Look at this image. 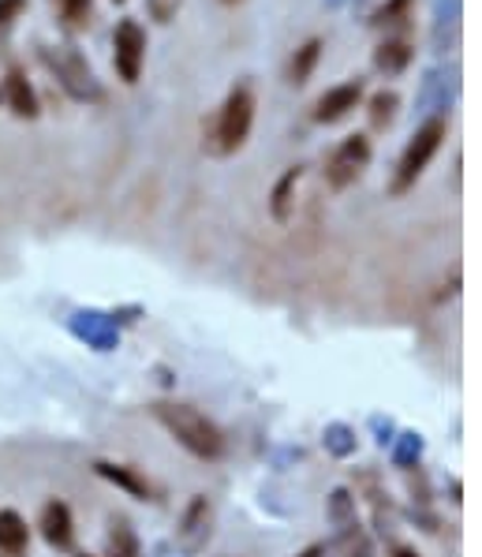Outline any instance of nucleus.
<instances>
[{
    "label": "nucleus",
    "instance_id": "f257e3e1",
    "mask_svg": "<svg viewBox=\"0 0 482 557\" xmlns=\"http://www.w3.org/2000/svg\"><path fill=\"white\" fill-rule=\"evenodd\" d=\"M150 412H154L157 423L165 427L168 434H173L176 442L191 453V457H199V460L225 457V434L217 430L214 419H206L199 408H191V404H176V401H157Z\"/></svg>",
    "mask_w": 482,
    "mask_h": 557
},
{
    "label": "nucleus",
    "instance_id": "f03ea898",
    "mask_svg": "<svg viewBox=\"0 0 482 557\" xmlns=\"http://www.w3.org/2000/svg\"><path fill=\"white\" fill-rule=\"evenodd\" d=\"M251 124H255V90H251V83H236L225 94L217 116L210 121L206 150L217 157H228V154H236V150H243V142H248V135H251Z\"/></svg>",
    "mask_w": 482,
    "mask_h": 557
},
{
    "label": "nucleus",
    "instance_id": "7ed1b4c3",
    "mask_svg": "<svg viewBox=\"0 0 482 557\" xmlns=\"http://www.w3.org/2000/svg\"><path fill=\"white\" fill-rule=\"evenodd\" d=\"M38 56L49 67L56 87L72 101H83V105L105 101V87H101L94 67H90V61L75 46H38Z\"/></svg>",
    "mask_w": 482,
    "mask_h": 557
},
{
    "label": "nucleus",
    "instance_id": "20e7f679",
    "mask_svg": "<svg viewBox=\"0 0 482 557\" xmlns=\"http://www.w3.org/2000/svg\"><path fill=\"white\" fill-rule=\"evenodd\" d=\"M445 131H449L445 116H430V121H422V128H419L416 135H411V142L404 147L401 162H396L393 183H389V195L401 199V195H408V191L416 188L419 176L427 173V165L434 162V154L442 150Z\"/></svg>",
    "mask_w": 482,
    "mask_h": 557
},
{
    "label": "nucleus",
    "instance_id": "39448f33",
    "mask_svg": "<svg viewBox=\"0 0 482 557\" xmlns=\"http://www.w3.org/2000/svg\"><path fill=\"white\" fill-rule=\"evenodd\" d=\"M142 64H147V30H142L139 20L124 15L113 30V67L120 83L135 87L142 79Z\"/></svg>",
    "mask_w": 482,
    "mask_h": 557
},
{
    "label": "nucleus",
    "instance_id": "423d86ee",
    "mask_svg": "<svg viewBox=\"0 0 482 557\" xmlns=\"http://www.w3.org/2000/svg\"><path fill=\"white\" fill-rule=\"evenodd\" d=\"M367 165H370V139L355 131V135L341 139L333 150H329V157H326V183L333 191L352 188Z\"/></svg>",
    "mask_w": 482,
    "mask_h": 557
},
{
    "label": "nucleus",
    "instance_id": "0eeeda50",
    "mask_svg": "<svg viewBox=\"0 0 482 557\" xmlns=\"http://www.w3.org/2000/svg\"><path fill=\"white\" fill-rule=\"evenodd\" d=\"M67 329H72V337H79L87 349L94 352H116L120 349V326H116L113 311H75L72 318H67Z\"/></svg>",
    "mask_w": 482,
    "mask_h": 557
},
{
    "label": "nucleus",
    "instance_id": "6e6552de",
    "mask_svg": "<svg viewBox=\"0 0 482 557\" xmlns=\"http://www.w3.org/2000/svg\"><path fill=\"white\" fill-rule=\"evenodd\" d=\"M210 535H214V505L206 502V497H191V505L183 509L180 517V528H176V539L173 543L180 546L183 557H194L206 550Z\"/></svg>",
    "mask_w": 482,
    "mask_h": 557
},
{
    "label": "nucleus",
    "instance_id": "1a4fd4ad",
    "mask_svg": "<svg viewBox=\"0 0 482 557\" xmlns=\"http://www.w3.org/2000/svg\"><path fill=\"white\" fill-rule=\"evenodd\" d=\"M363 94H367V83L355 75L348 83H337V87H329L326 94L315 101V121L318 124H341L344 116H352L355 109H359Z\"/></svg>",
    "mask_w": 482,
    "mask_h": 557
},
{
    "label": "nucleus",
    "instance_id": "9d476101",
    "mask_svg": "<svg viewBox=\"0 0 482 557\" xmlns=\"http://www.w3.org/2000/svg\"><path fill=\"white\" fill-rule=\"evenodd\" d=\"M0 101L12 109L20 121H38L41 116V101H38V90L30 87L27 72L20 64H12L4 72V87H0Z\"/></svg>",
    "mask_w": 482,
    "mask_h": 557
},
{
    "label": "nucleus",
    "instance_id": "9b49d317",
    "mask_svg": "<svg viewBox=\"0 0 482 557\" xmlns=\"http://www.w3.org/2000/svg\"><path fill=\"white\" fill-rule=\"evenodd\" d=\"M41 539H46L53 550H72L75 546V524H72V509L61 502V497H53V502L41 509Z\"/></svg>",
    "mask_w": 482,
    "mask_h": 557
},
{
    "label": "nucleus",
    "instance_id": "f8f14e48",
    "mask_svg": "<svg viewBox=\"0 0 482 557\" xmlns=\"http://www.w3.org/2000/svg\"><path fill=\"white\" fill-rule=\"evenodd\" d=\"M303 180V165H292L281 173V180L274 183V191H269V214H274V221L289 225L292 221V210H295V188H300Z\"/></svg>",
    "mask_w": 482,
    "mask_h": 557
},
{
    "label": "nucleus",
    "instance_id": "ddd939ff",
    "mask_svg": "<svg viewBox=\"0 0 482 557\" xmlns=\"http://www.w3.org/2000/svg\"><path fill=\"white\" fill-rule=\"evenodd\" d=\"M411 61H416V49H411L408 34H393L375 49V67L382 75H401Z\"/></svg>",
    "mask_w": 482,
    "mask_h": 557
},
{
    "label": "nucleus",
    "instance_id": "4468645a",
    "mask_svg": "<svg viewBox=\"0 0 482 557\" xmlns=\"http://www.w3.org/2000/svg\"><path fill=\"white\" fill-rule=\"evenodd\" d=\"M94 471L105 483H113V486H120L124 494H131V497H139V502H147L150 497V483L139 476L135 468H128V464H113V460H98L94 464Z\"/></svg>",
    "mask_w": 482,
    "mask_h": 557
},
{
    "label": "nucleus",
    "instance_id": "2eb2a0df",
    "mask_svg": "<svg viewBox=\"0 0 482 557\" xmlns=\"http://www.w3.org/2000/svg\"><path fill=\"white\" fill-rule=\"evenodd\" d=\"M30 546V528L15 509H0V554L23 557Z\"/></svg>",
    "mask_w": 482,
    "mask_h": 557
},
{
    "label": "nucleus",
    "instance_id": "dca6fc26",
    "mask_svg": "<svg viewBox=\"0 0 482 557\" xmlns=\"http://www.w3.org/2000/svg\"><path fill=\"white\" fill-rule=\"evenodd\" d=\"M53 12L64 34H83L94 23V0H53Z\"/></svg>",
    "mask_w": 482,
    "mask_h": 557
},
{
    "label": "nucleus",
    "instance_id": "f3484780",
    "mask_svg": "<svg viewBox=\"0 0 482 557\" xmlns=\"http://www.w3.org/2000/svg\"><path fill=\"white\" fill-rule=\"evenodd\" d=\"M321 49H326V41H321V38H307L300 49H295L292 61H289V83H292V87H303V83L315 75V67L321 61Z\"/></svg>",
    "mask_w": 482,
    "mask_h": 557
},
{
    "label": "nucleus",
    "instance_id": "a211bd4d",
    "mask_svg": "<svg viewBox=\"0 0 482 557\" xmlns=\"http://www.w3.org/2000/svg\"><path fill=\"white\" fill-rule=\"evenodd\" d=\"M411 12H416V0H385V4L370 15V27L404 34V30H408V23H411Z\"/></svg>",
    "mask_w": 482,
    "mask_h": 557
},
{
    "label": "nucleus",
    "instance_id": "6ab92c4d",
    "mask_svg": "<svg viewBox=\"0 0 482 557\" xmlns=\"http://www.w3.org/2000/svg\"><path fill=\"white\" fill-rule=\"evenodd\" d=\"M326 517L329 524H333V531L341 535V531H348L359 524V517H355V494L348 491V486H337L333 494H329L326 502Z\"/></svg>",
    "mask_w": 482,
    "mask_h": 557
},
{
    "label": "nucleus",
    "instance_id": "aec40b11",
    "mask_svg": "<svg viewBox=\"0 0 482 557\" xmlns=\"http://www.w3.org/2000/svg\"><path fill=\"white\" fill-rule=\"evenodd\" d=\"M396 109H401V98H396V90H378V94H370V101H367L370 128H375V131L393 128Z\"/></svg>",
    "mask_w": 482,
    "mask_h": 557
},
{
    "label": "nucleus",
    "instance_id": "412c9836",
    "mask_svg": "<svg viewBox=\"0 0 482 557\" xmlns=\"http://www.w3.org/2000/svg\"><path fill=\"white\" fill-rule=\"evenodd\" d=\"M321 445H326L329 457L348 460L355 453V445H359V438H355V430L348 423H329L326 430H321Z\"/></svg>",
    "mask_w": 482,
    "mask_h": 557
},
{
    "label": "nucleus",
    "instance_id": "4be33fe9",
    "mask_svg": "<svg viewBox=\"0 0 482 557\" xmlns=\"http://www.w3.org/2000/svg\"><path fill=\"white\" fill-rule=\"evenodd\" d=\"M393 464L404 471H411L422 457V450H427V442H422V434H416V430H404V434H396L393 442Z\"/></svg>",
    "mask_w": 482,
    "mask_h": 557
},
{
    "label": "nucleus",
    "instance_id": "5701e85b",
    "mask_svg": "<svg viewBox=\"0 0 482 557\" xmlns=\"http://www.w3.org/2000/svg\"><path fill=\"white\" fill-rule=\"evenodd\" d=\"M109 557H142L139 535H135L124 517H116L113 531H109Z\"/></svg>",
    "mask_w": 482,
    "mask_h": 557
},
{
    "label": "nucleus",
    "instance_id": "b1692460",
    "mask_svg": "<svg viewBox=\"0 0 482 557\" xmlns=\"http://www.w3.org/2000/svg\"><path fill=\"white\" fill-rule=\"evenodd\" d=\"M449 101H453V94H445L442 72H430L427 79H422V90H419V109L422 113H437V109H445Z\"/></svg>",
    "mask_w": 482,
    "mask_h": 557
},
{
    "label": "nucleus",
    "instance_id": "393cba45",
    "mask_svg": "<svg viewBox=\"0 0 482 557\" xmlns=\"http://www.w3.org/2000/svg\"><path fill=\"white\" fill-rule=\"evenodd\" d=\"M337 546H341V557H375V543H370V535L359 524L341 531V535H337Z\"/></svg>",
    "mask_w": 482,
    "mask_h": 557
},
{
    "label": "nucleus",
    "instance_id": "a878e982",
    "mask_svg": "<svg viewBox=\"0 0 482 557\" xmlns=\"http://www.w3.org/2000/svg\"><path fill=\"white\" fill-rule=\"evenodd\" d=\"M445 27H449V38H456V27H460V0H434V41H442Z\"/></svg>",
    "mask_w": 482,
    "mask_h": 557
},
{
    "label": "nucleus",
    "instance_id": "bb28decb",
    "mask_svg": "<svg viewBox=\"0 0 482 557\" xmlns=\"http://www.w3.org/2000/svg\"><path fill=\"white\" fill-rule=\"evenodd\" d=\"M27 12V0H0V38L15 27V20Z\"/></svg>",
    "mask_w": 482,
    "mask_h": 557
},
{
    "label": "nucleus",
    "instance_id": "cd10ccee",
    "mask_svg": "<svg viewBox=\"0 0 482 557\" xmlns=\"http://www.w3.org/2000/svg\"><path fill=\"white\" fill-rule=\"evenodd\" d=\"M180 8V0H150V12H154L157 23H168L173 20V12Z\"/></svg>",
    "mask_w": 482,
    "mask_h": 557
},
{
    "label": "nucleus",
    "instance_id": "c85d7f7f",
    "mask_svg": "<svg viewBox=\"0 0 482 557\" xmlns=\"http://www.w3.org/2000/svg\"><path fill=\"white\" fill-rule=\"evenodd\" d=\"M370 427H375V434H378V445H389V442H393V419L375 416V419H370Z\"/></svg>",
    "mask_w": 482,
    "mask_h": 557
},
{
    "label": "nucleus",
    "instance_id": "c756f323",
    "mask_svg": "<svg viewBox=\"0 0 482 557\" xmlns=\"http://www.w3.org/2000/svg\"><path fill=\"white\" fill-rule=\"evenodd\" d=\"M147 557H183V554H180V546H176V543H154L147 550Z\"/></svg>",
    "mask_w": 482,
    "mask_h": 557
},
{
    "label": "nucleus",
    "instance_id": "7c9ffc66",
    "mask_svg": "<svg viewBox=\"0 0 482 557\" xmlns=\"http://www.w3.org/2000/svg\"><path fill=\"white\" fill-rule=\"evenodd\" d=\"M389 557H419V550H411V546H393V554Z\"/></svg>",
    "mask_w": 482,
    "mask_h": 557
},
{
    "label": "nucleus",
    "instance_id": "2f4dec72",
    "mask_svg": "<svg viewBox=\"0 0 482 557\" xmlns=\"http://www.w3.org/2000/svg\"><path fill=\"white\" fill-rule=\"evenodd\" d=\"M300 557H326V546H307Z\"/></svg>",
    "mask_w": 482,
    "mask_h": 557
},
{
    "label": "nucleus",
    "instance_id": "473e14b6",
    "mask_svg": "<svg viewBox=\"0 0 482 557\" xmlns=\"http://www.w3.org/2000/svg\"><path fill=\"white\" fill-rule=\"evenodd\" d=\"M225 4H240V0H225Z\"/></svg>",
    "mask_w": 482,
    "mask_h": 557
},
{
    "label": "nucleus",
    "instance_id": "72a5a7b5",
    "mask_svg": "<svg viewBox=\"0 0 482 557\" xmlns=\"http://www.w3.org/2000/svg\"><path fill=\"white\" fill-rule=\"evenodd\" d=\"M116 4H128V0H116Z\"/></svg>",
    "mask_w": 482,
    "mask_h": 557
},
{
    "label": "nucleus",
    "instance_id": "f704fd0d",
    "mask_svg": "<svg viewBox=\"0 0 482 557\" xmlns=\"http://www.w3.org/2000/svg\"><path fill=\"white\" fill-rule=\"evenodd\" d=\"M79 557H90V554H79Z\"/></svg>",
    "mask_w": 482,
    "mask_h": 557
}]
</instances>
